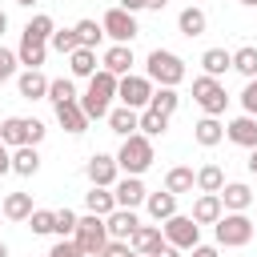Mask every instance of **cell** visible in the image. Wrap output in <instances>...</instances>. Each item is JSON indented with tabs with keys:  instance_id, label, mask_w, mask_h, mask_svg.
Returning a JSON list of instances; mask_svg holds the SVG:
<instances>
[{
	"instance_id": "obj_28",
	"label": "cell",
	"mask_w": 257,
	"mask_h": 257,
	"mask_svg": "<svg viewBox=\"0 0 257 257\" xmlns=\"http://www.w3.org/2000/svg\"><path fill=\"white\" fill-rule=\"evenodd\" d=\"M84 205H88V213H96V217H108V213L116 209V197H112V189H100V185H92V189L84 193Z\"/></svg>"
},
{
	"instance_id": "obj_44",
	"label": "cell",
	"mask_w": 257,
	"mask_h": 257,
	"mask_svg": "<svg viewBox=\"0 0 257 257\" xmlns=\"http://www.w3.org/2000/svg\"><path fill=\"white\" fill-rule=\"evenodd\" d=\"M48 257H84V253L72 245V237H64V241H56V245L48 249Z\"/></svg>"
},
{
	"instance_id": "obj_57",
	"label": "cell",
	"mask_w": 257,
	"mask_h": 257,
	"mask_svg": "<svg viewBox=\"0 0 257 257\" xmlns=\"http://www.w3.org/2000/svg\"><path fill=\"white\" fill-rule=\"evenodd\" d=\"M128 257H141V253H128Z\"/></svg>"
},
{
	"instance_id": "obj_51",
	"label": "cell",
	"mask_w": 257,
	"mask_h": 257,
	"mask_svg": "<svg viewBox=\"0 0 257 257\" xmlns=\"http://www.w3.org/2000/svg\"><path fill=\"white\" fill-rule=\"evenodd\" d=\"M165 4H169V0H145V8H153V12H161Z\"/></svg>"
},
{
	"instance_id": "obj_23",
	"label": "cell",
	"mask_w": 257,
	"mask_h": 257,
	"mask_svg": "<svg viewBox=\"0 0 257 257\" xmlns=\"http://www.w3.org/2000/svg\"><path fill=\"white\" fill-rule=\"evenodd\" d=\"M0 145H4V149L28 145V120H24V116H8V120L0 124Z\"/></svg>"
},
{
	"instance_id": "obj_26",
	"label": "cell",
	"mask_w": 257,
	"mask_h": 257,
	"mask_svg": "<svg viewBox=\"0 0 257 257\" xmlns=\"http://www.w3.org/2000/svg\"><path fill=\"white\" fill-rule=\"evenodd\" d=\"M137 116H141V112H137V108H124V104H120V108H108V128H112L116 137H133V133H137Z\"/></svg>"
},
{
	"instance_id": "obj_38",
	"label": "cell",
	"mask_w": 257,
	"mask_h": 257,
	"mask_svg": "<svg viewBox=\"0 0 257 257\" xmlns=\"http://www.w3.org/2000/svg\"><path fill=\"white\" fill-rule=\"evenodd\" d=\"M48 100H52V108H56V104H68V100H76V88H72V80H68V76H60V80H48Z\"/></svg>"
},
{
	"instance_id": "obj_27",
	"label": "cell",
	"mask_w": 257,
	"mask_h": 257,
	"mask_svg": "<svg viewBox=\"0 0 257 257\" xmlns=\"http://www.w3.org/2000/svg\"><path fill=\"white\" fill-rule=\"evenodd\" d=\"M36 169H40V153H36V145H20V149H12V173L32 177Z\"/></svg>"
},
{
	"instance_id": "obj_58",
	"label": "cell",
	"mask_w": 257,
	"mask_h": 257,
	"mask_svg": "<svg viewBox=\"0 0 257 257\" xmlns=\"http://www.w3.org/2000/svg\"><path fill=\"white\" fill-rule=\"evenodd\" d=\"M0 217H4V209H0Z\"/></svg>"
},
{
	"instance_id": "obj_4",
	"label": "cell",
	"mask_w": 257,
	"mask_h": 257,
	"mask_svg": "<svg viewBox=\"0 0 257 257\" xmlns=\"http://www.w3.org/2000/svg\"><path fill=\"white\" fill-rule=\"evenodd\" d=\"M253 233H257V225H253L245 213H221V221L213 225V237H217V245H225V249H241V245H249Z\"/></svg>"
},
{
	"instance_id": "obj_8",
	"label": "cell",
	"mask_w": 257,
	"mask_h": 257,
	"mask_svg": "<svg viewBox=\"0 0 257 257\" xmlns=\"http://www.w3.org/2000/svg\"><path fill=\"white\" fill-rule=\"evenodd\" d=\"M116 96H120L124 108H137V112H141V108H149V100H153V80L128 72V76L116 80Z\"/></svg>"
},
{
	"instance_id": "obj_40",
	"label": "cell",
	"mask_w": 257,
	"mask_h": 257,
	"mask_svg": "<svg viewBox=\"0 0 257 257\" xmlns=\"http://www.w3.org/2000/svg\"><path fill=\"white\" fill-rule=\"evenodd\" d=\"M76 221H80V217H76L72 209H56V225H52V233L64 241V237H72V233H76Z\"/></svg>"
},
{
	"instance_id": "obj_6",
	"label": "cell",
	"mask_w": 257,
	"mask_h": 257,
	"mask_svg": "<svg viewBox=\"0 0 257 257\" xmlns=\"http://www.w3.org/2000/svg\"><path fill=\"white\" fill-rule=\"evenodd\" d=\"M193 100L205 108V116H221L225 112V104H229V92H225V84L221 80H213V76H197L193 80Z\"/></svg>"
},
{
	"instance_id": "obj_52",
	"label": "cell",
	"mask_w": 257,
	"mask_h": 257,
	"mask_svg": "<svg viewBox=\"0 0 257 257\" xmlns=\"http://www.w3.org/2000/svg\"><path fill=\"white\" fill-rule=\"evenodd\" d=\"M249 173H253V177H257V149H253V153H249Z\"/></svg>"
},
{
	"instance_id": "obj_32",
	"label": "cell",
	"mask_w": 257,
	"mask_h": 257,
	"mask_svg": "<svg viewBox=\"0 0 257 257\" xmlns=\"http://www.w3.org/2000/svg\"><path fill=\"white\" fill-rule=\"evenodd\" d=\"M137 128H141V137H161L165 128H169V116H161V112H153V108H141V116H137Z\"/></svg>"
},
{
	"instance_id": "obj_41",
	"label": "cell",
	"mask_w": 257,
	"mask_h": 257,
	"mask_svg": "<svg viewBox=\"0 0 257 257\" xmlns=\"http://www.w3.org/2000/svg\"><path fill=\"white\" fill-rule=\"evenodd\" d=\"M28 225H32V233H52V225H56V213H52V209H32Z\"/></svg>"
},
{
	"instance_id": "obj_5",
	"label": "cell",
	"mask_w": 257,
	"mask_h": 257,
	"mask_svg": "<svg viewBox=\"0 0 257 257\" xmlns=\"http://www.w3.org/2000/svg\"><path fill=\"white\" fill-rule=\"evenodd\" d=\"M72 245L84 253V257H100V249L108 245V229H104V217L88 213L76 221V233H72Z\"/></svg>"
},
{
	"instance_id": "obj_16",
	"label": "cell",
	"mask_w": 257,
	"mask_h": 257,
	"mask_svg": "<svg viewBox=\"0 0 257 257\" xmlns=\"http://www.w3.org/2000/svg\"><path fill=\"white\" fill-rule=\"evenodd\" d=\"M225 137L241 149H257V116H237L225 124Z\"/></svg>"
},
{
	"instance_id": "obj_45",
	"label": "cell",
	"mask_w": 257,
	"mask_h": 257,
	"mask_svg": "<svg viewBox=\"0 0 257 257\" xmlns=\"http://www.w3.org/2000/svg\"><path fill=\"white\" fill-rule=\"evenodd\" d=\"M24 120H28V145H40L44 141V124L36 116H24Z\"/></svg>"
},
{
	"instance_id": "obj_36",
	"label": "cell",
	"mask_w": 257,
	"mask_h": 257,
	"mask_svg": "<svg viewBox=\"0 0 257 257\" xmlns=\"http://www.w3.org/2000/svg\"><path fill=\"white\" fill-rule=\"evenodd\" d=\"M233 68H237L245 80H253V76H257V48H253V44L237 48V52H233Z\"/></svg>"
},
{
	"instance_id": "obj_11",
	"label": "cell",
	"mask_w": 257,
	"mask_h": 257,
	"mask_svg": "<svg viewBox=\"0 0 257 257\" xmlns=\"http://www.w3.org/2000/svg\"><path fill=\"white\" fill-rule=\"evenodd\" d=\"M161 245H165L161 225H137V229H133V237H128V253H141V257H153Z\"/></svg>"
},
{
	"instance_id": "obj_9",
	"label": "cell",
	"mask_w": 257,
	"mask_h": 257,
	"mask_svg": "<svg viewBox=\"0 0 257 257\" xmlns=\"http://www.w3.org/2000/svg\"><path fill=\"white\" fill-rule=\"evenodd\" d=\"M100 28H104V36H112V44H133V36L141 32L137 28V16L124 12V8H108L104 20H100Z\"/></svg>"
},
{
	"instance_id": "obj_31",
	"label": "cell",
	"mask_w": 257,
	"mask_h": 257,
	"mask_svg": "<svg viewBox=\"0 0 257 257\" xmlns=\"http://www.w3.org/2000/svg\"><path fill=\"white\" fill-rule=\"evenodd\" d=\"M68 72L72 76H92L96 72V48H76L68 56Z\"/></svg>"
},
{
	"instance_id": "obj_20",
	"label": "cell",
	"mask_w": 257,
	"mask_h": 257,
	"mask_svg": "<svg viewBox=\"0 0 257 257\" xmlns=\"http://www.w3.org/2000/svg\"><path fill=\"white\" fill-rule=\"evenodd\" d=\"M44 56H48V44H44V40H32V36H20V48H16V60H20L24 68H40V64H44Z\"/></svg>"
},
{
	"instance_id": "obj_37",
	"label": "cell",
	"mask_w": 257,
	"mask_h": 257,
	"mask_svg": "<svg viewBox=\"0 0 257 257\" xmlns=\"http://www.w3.org/2000/svg\"><path fill=\"white\" fill-rule=\"evenodd\" d=\"M56 32V24H52V16H44V12H36L28 24H24V36H32V40H44L48 44V36Z\"/></svg>"
},
{
	"instance_id": "obj_12",
	"label": "cell",
	"mask_w": 257,
	"mask_h": 257,
	"mask_svg": "<svg viewBox=\"0 0 257 257\" xmlns=\"http://www.w3.org/2000/svg\"><path fill=\"white\" fill-rule=\"evenodd\" d=\"M137 225H141V221H137V209H112V213L104 217V229H108V241H128Z\"/></svg>"
},
{
	"instance_id": "obj_42",
	"label": "cell",
	"mask_w": 257,
	"mask_h": 257,
	"mask_svg": "<svg viewBox=\"0 0 257 257\" xmlns=\"http://www.w3.org/2000/svg\"><path fill=\"white\" fill-rule=\"evenodd\" d=\"M241 108H245V116H257V76L241 88Z\"/></svg>"
},
{
	"instance_id": "obj_47",
	"label": "cell",
	"mask_w": 257,
	"mask_h": 257,
	"mask_svg": "<svg viewBox=\"0 0 257 257\" xmlns=\"http://www.w3.org/2000/svg\"><path fill=\"white\" fill-rule=\"evenodd\" d=\"M4 173H12V149L0 145V177H4Z\"/></svg>"
},
{
	"instance_id": "obj_22",
	"label": "cell",
	"mask_w": 257,
	"mask_h": 257,
	"mask_svg": "<svg viewBox=\"0 0 257 257\" xmlns=\"http://www.w3.org/2000/svg\"><path fill=\"white\" fill-rule=\"evenodd\" d=\"M56 124H60L64 133H84V128H88V116L80 112L76 100H68V104H56Z\"/></svg>"
},
{
	"instance_id": "obj_49",
	"label": "cell",
	"mask_w": 257,
	"mask_h": 257,
	"mask_svg": "<svg viewBox=\"0 0 257 257\" xmlns=\"http://www.w3.org/2000/svg\"><path fill=\"white\" fill-rule=\"evenodd\" d=\"M116 8H124V12H141V8H145V0H120Z\"/></svg>"
},
{
	"instance_id": "obj_48",
	"label": "cell",
	"mask_w": 257,
	"mask_h": 257,
	"mask_svg": "<svg viewBox=\"0 0 257 257\" xmlns=\"http://www.w3.org/2000/svg\"><path fill=\"white\" fill-rule=\"evenodd\" d=\"M193 257H217L213 245H193Z\"/></svg>"
},
{
	"instance_id": "obj_13",
	"label": "cell",
	"mask_w": 257,
	"mask_h": 257,
	"mask_svg": "<svg viewBox=\"0 0 257 257\" xmlns=\"http://www.w3.org/2000/svg\"><path fill=\"white\" fill-rule=\"evenodd\" d=\"M112 197H116V209H137V205H145V185H141V177H124V181H116L112 185Z\"/></svg>"
},
{
	"instance_id": "obj_30",
	"label": "cell",
	"mask_w": 257,
	"mask_h": 257,
	"mask_svg": "<svg viewBox=\"0 0 257 257\" xmlns=\"http://www.w3.org/2000/svg\"><path fill=\"white\" fill-rule=\"evenodd\" d=\"M205 24H209V16L201 12V8H181V16H177V28H181V36H201L205 32Z\"/></svg>"
},
{
	"instance_id": "obj_7",
	"label": "cell",
	"mask_w": 257,
	"mask_h": 257,
	"mask_svg": "<svg viewBox=\"0 0 257 257\" xmlns=\"http://www.w3.org/2000/svg\"><path fill=\"white\" fill-rule=\"evenodd\" d=\"M161 237H165V245H173V249H193V245H201V225H197L193 217L173 213V217L165 221Z\"/></svg>"
},
{
	"instance_id": "obj_33",
	"label": "cell",
	"mask_w": 257,
	"mask_h": 257,
	"mask_svg": "<svg viewBox=\"0 0 257 257\" xmlns=\"http://www.w3.org/2000/svg\"><path fill=\"white\" fill-rule=\"evenodd\" d=\"M197 189H201V193H221V189H225L221 165H201V169H197Z\"/></svg>"
},
{
	"instance_id": "obj_56",
	"label": "cell",
	"mask_w": 257,
	"mask_h": 257,
	"mask_svg": "<svg viewBox=\"0 0 257 257\" xmlns=\"http://www.w3.org/2000/svg\"><path fill=\"white\" fill-rule=\"evenodd\" d=\"M241 4H257V0H241Z\"/></svg>"
},
{
	"instance_id": "obj_35",
	"label": "cell",
	"mask_w": 257,
	"mask_h": 257,
	"mask_svg": "<svg viewBox=\"0 0 257 257\" xmlns=\"http://www.w3.org/2000/svg\"><path fill=\"white\" fill-rule=\"evenodd\" d=\"M72 32H76V44H80V48H96V44H100V36H104V28H100L96 20H76V28H72Z\"/></svg>"
},
{
	"instance_id": "obj_29",
	"label": "cell",
	"mask_w": 257,
	"mask_h": 257,
	"mask_svg": "<svg viewBox=\"0 0 257 257\" xmlns=\"http://www.w3.org/2000/svg\"><path fill=\"white\" fill-rule=\"evenodd\" d=\"M145 209H149L153 221H169V217L177 213V197H173V193H149V197H145Z\"/></svg>"
},
{
	"instance_id": "obj_55",
	"label": "cell",
	"mask_w": 257,
	"mask_h": 257,
	"mask_svg": "<svg viewBox=\"0 0 257 257\" xmlns=\"http://www.w3.org/2000/svg\"><path fill=\"white\" fill-rule=\"evenodd\" d=\"M0 257H8V245H4V241H0Z\"/></svg>"
},
{
	"instance_id": "obj_53",
	"label": "cell",
	"mask_w": 257,
	"mask_h": 257,
	"mask_svg": "<svg viewBox=\"0 0 257 257\" xmlns=\"http://www.w3.org/2000/svg\"><path fill=\"white\" fill-rule=\"evenodd\" d=\"M4 28H8V12L0 8V36H4Z\"/></svg>"
},
{
	"instance_id": "obj_10",
	"label": "cell",
	"mask_w": 257,
	"mask_h": 257,
	"mask_svg": "<svg viewBox=\"0 0 257 257\" xmlns=\"http://www.w3.org/2000/svg\"><path fill=\"white\" fill-rule=\"evenodd\" d=\"M84 173H88V181H92V185H100V189H112L120 169H116V157H108V153H96V157H88Z\"/></svg>"
},
{
	"instance_id": "obj_1",
	"label": "cell",
	"mask_w": 257,
	"mask_h": 257,
	"mask_svg": "<svg viewBox=\"0 0 257 257\" xmlns=\"http://www.w3.org/2000/svg\"><path fill=\"white\" fill-rule=\"evenodd\" d=\"M112 96H116V76L104 72V68H96V72L88 76V88H84V96H80L76 104H80V112H84L88 120H100V116H108Z\"/></svg>"
},
{
	"instance_id": "obj_19",
	"label": "cell",
	"mask_w": 257,
	"mask_h": 257,
	"mask_svg": "<svg viewBox=\"0 0 257 257\" xmlns=\"http://www.w3.org/2000/svg\"><path fill=\"white\" fill-rule=\"evenodd\" d=\"M193 141H197V145H205V149H213V145H221V141H225V124H221L217 116H201V120L193 124Z\"/></svg>"
},
{
	"instance_id": "obj_2",
	"label": "cell",
	"mask_w": 257,
	"mask_h": 257,
	"mask_svg": "<svg viewBox=\"0 0 257 257\" xmlns=\"http://www.w3.org/2000/svg\"><path fill=\"white\" fill-rule=\"evenodd\" d=\"M153 161H157V153H153V141H149V137H141V133L124 137V145H120V153H116V169H120L124 177L149 173Z\"/></svg>"
},
{
	"instance_id": "obj_46",
	"label": "cell",
	"mask_w": 257,
	"mask_h": 257,
	"mask_svg": "<svg viewBox=\"0 0 257 257\" xmlns=\"http://www.w3.org/2000/svg\"><path fill=\"white\" fill-rule=\"evenodd\" d=\"M100 257H128V241H108L100 249Z\"/></svg>"
},
{
	"instance_id": "obj_15",
	"label": "cell",
	"mask_w": 257,
	"mask_h": 257,
	"mask_svg": "<svg viewBox=\"0 0 257 257\" xmlns=\"http://www.w3.org/2000/svg\"><path fill=\"white\" fill-rule=\"evenodd\" d=\"M217 197H221V209H225V213H245V209L253 205V189H249V185H241V181L225 185Z\"/></svg>"
},
{
	"instance_id": "obj_18",
	"label": "cell",
	"mask_w": 257,
	"mask_h": 257,
	"mask_svg": "<svg viewBox=\"0 0 257 257\" xmlns=\"http://www.w3.org/2000/svg\"><path fill=\"white\" fill-rule=\"evenodd\" d=\"M221 213H225V209H221V197H217V193H201V197L193 201V221H197V225H217Z\"/></svg>"
},
{
	"instance_id": "obj_34",
	"label": "cell",
	"mask_w": 257,
	"mask_h": 257,
	"mask_svg": "<svg viewBox=\"0 0 257 257\" xmlns=\"http://www.w3.org/2000/svg\"><path fill=\"white\" fill-rule=\"evenodd\" d=\"M177 104H181L177 88H153V100H149V108H153V112H161V116H173V112H177Z\"/></svg>"
},
{
	"instance_id": "obj_43",
	"label": "cell",
	"mask_w": 257,
	"mask_h": 257,
	"mask_svg": "<svg viewBox=\"0 0 257 257\" xmlns=\"http://www.w3.org/2000/svg\"><path fill=\"white\" fill-rule=\"evenodd\" d=\"M16 52H8V48H0V84H8L12 76H16Z\"/></svg>"
},
{
	"instance_id": "obj_50",
	"label": "cell",
	"mask_w": 257,
	"mask_h": 257,
	"mask_svg": "<svg viewBox=\"0 0 257 257\" xmlns=\"http://www.w3.org/2000/svg\"><path fill=\"white\" fill-rule=\"evenodd\" d=\"M153 257H181V249H173V245H161Z\"/></svg>"
},
{
	"instance_id": "obj_39",
	"label": "cell",
	"mask_w": 257,
	"mask_h": 257,
	"mask_svg": "<svg viewBox=\"0 0 257 257\" xmlns=\"http://www.w3.org/2000/svg\"><path fill=\"white\" fill-rule=\"evenodd\" d=\"M48 44H52V48H56L60 56H72V52L80 48V44H76V32H72V28H56V32L48 36Z\"/></svg>"
},
{
	"instance_id": "obj_25",
	"label": "cell",
	"mask_w": 257,
	"mask_h": 257,
	"mask_svg": "<svg viewBox=\"0 0 257 257\" xmlns=\"http://www.w3.org/2000/svg\"><path fill=\"white\" fill-rule=\"evenodd\" d=\"M0 209H4L8 221H28L32 217V193H8L0 201Z\"/></svg>"
},
{
	"instance_id": "obj_17",
	"label": "cell",
	"mask_w": 257,
	"mask_h": 257,
	"mask_svg": "<svg viewBox=\"0 0 257 257\" xmlns=\"http://www.w3.org/2000/svg\"><path fill=\"white\" fill-rule=\"evenodd\" d=\"M16 88H20L24 100H40V96H48V76H44L40 68H24V72L16 76Z\"/></svg>"
},
{
	"instance_id": "obj_54",
	"label": "cell",
	"mask_w": 257,
	"mask_h": 257,
	"mask_svg": "<svg viewBox=\"0 0 257 257\" xmlns=\"http://www.w3.org/2000/svg\"><path fill=\"white\" fill-rule=\"evenodd\" d=\"M16 4H20V8H32V4H36V0H16Z\"/></svg>"
},
{
	"instance_id": "obj_21",
	"label": "cell",
	"mask_w": 257,
	"mask_h": 257,
	"mask_svg": "<svg viewBox=\"0 0 257 257\" xmlns=\"http://www.w3.org/2000/svg\"><path fill=\"white\" fill-rule=\"evenodd\" d=\"M201 68H205V76H225L229 68H233V52H225V48H205L201 52Z\"/></svg>"
},
{
	"instance_id": "obj_24",
	"label": "cell",
	"mask_w": 257,
	"mask_h": 257,
	"mask_svg": "<svg viewBox=\"0 0 257 257\" xmlns=\"http://www.w3.org/2000/svg\"><path fill=\"white\" fill-rule=\"evenodd\" d=\"M193 185H197V173H193L189 165H177V169H169V177H165V193H173V197L193 193Z\"/></svg>"
},
{
	"instance_id": "obj_14",
	"label": "cell",
	"mask_w": 257,
	"mask_h": 257,
	"mask_svg": "<svg viewBox=\"0 0 257 257\" xmlns=\"http://www.w3.org/2000/svg\"><path fill=\"white\" fill-rule=\"evenodd\" d=\"M100 68H104V72H112L116 80H120V76H128V68H133V48H128V44H112V48H104Z\"/></svg>"
},
{
	"instance_id": "obj_3",
	"label": "cell",
	"mask_w": 257,
	"mask_h": 257,
	"mask_svg": "<svg viewBox=\"0 0 257 257\" xmlns=\"http://www.w3.org/2000/svg\"><path fill=\"white\" fill-rule=\"evenodd\" d=\"M145 76L161 88H177L185 80V60L177 52H165V48H153L149 60H145Z\"/></svg>"
}]
</instances>
